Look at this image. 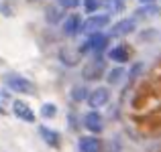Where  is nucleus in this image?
<instances>
[{"instance_id": "obj_1", "label": "nucleus", "mask_w": 161, "mask_h": 152, "mask_svg": "<svg viewBox=\"0 0 161 152\" xmlns=\"http://www.w3.org/2000/svg\"><path fill=\"white\" fill-rule=\"evenodd\" d=\"M108 23H110V16L108 14L88 16V18L82 23V27H80V33H84V35H96V33H98L100 28H104Z\"/></svg>"}, {"instance_id": "obj_2", "label": "nucleus", "mask_w": 161, "mask_h": 152, "mask_svg": "<svg viewBox=\"0 0 161 152\" xmlns=\"http://www.w3.org/2000/svg\"><path fill=\"white\" fill-rule=\"evenodd\" d=\"M4 81H6V85L10 87L12 91H19V94H33V91H35V85H33L29 79L20 77V75H6Z\"/></svg>"}, {"instance_id": "obj_3", "label": "nucleus", "mask_w": 161, "mask_h": 152, "mask_svg": "<svg viewBox=\"0 0 161 152\" xmlns=\"http://www.w3.org/2000/svg\"><path fill=\"white\" fill-rule=\"evenodd\" d=\"M108 98H110V91L106 89V87H96L94 91H90L88 94V105L92 108V112H96L98 108H102V105H106L108 104Z\"/></svg>"}, {"instance_id": "obj_4", "label": "nucleus", "mask_w": 161, "mask_h": 152, "mask_svg": "<svg viewBox=\"0 0 161 152\" xmlns=\"http://www.w3.org/2000/svg\"><path fill=\"white\" fill-rule=\"evenodd\" d=\"M135 27H137L135 18H122V20H118V23H114L112 27H110V37H125V35H129V33H133Z\"/></svg>"}, {"instance_id": "obj_5", "label": "nucleus", "mask_w": 161, "mask_h": 152, "mask_svg": "<svg viewBox=\"0 0 161 152\" xmlns=\"http://www.w3.org/2000/svg\"><path fill=\"white\" fill-rule=\"evenodd\" d=\"M102 73H104V63H102V59H96V61L88 63V65L84 67V71H82L84 79H88V81H94V79H98Z\"/></svg>"}, {"instance_id": "obj_6", "label": "nucleus", "mask_w": 161, "mask_h": 152, "mask_svg": "<svg viewBox=\"0 0 161 152\" xmlns=\"http://www.w3.org/2000/svg\"><path fill=\"white\" fill-rule=\"evenodd\" d=\"M106 45H108V37H106V35H100V33H96V35H92L90 41H88V43L82 47V53H84V51H88V49L96 51V53H102V51L106 49Z\"/></svg>"}, {"instance_id": "obj_7", "label": "nucleus", "mask_w": 161, "mask_h": 152, "mask_svg": "<svg viewBox=\"0 0 161 152\" xmlns=\"http://www.w3.org/2000/svg\"><path fill=\"white\" fill-rule=\"evenodd\" d=\"M12 112H14L16 118H20L23 122H29V124L35 122V114H33V109L29 108L25 101H14V104H12Z\"/></svg>"}, {"instance_id": "obj_8", "label": "nucleus", "mask_w": 161, "mask_h": 152, "mask_svg": "<svg viewBox=\"0 0 161 152\" xmlns=\"http://www.w3.org/2000/svg\"><path fill=\"white\" fill-rule=\"evenodd\" d=\"M102 142L94 136H82L80 138V152H100Z\"/></svg>"}, {"instance_id": "obj_9", "label": "nucleus", "mask_w": 161, "mask_h": 152, "mask_svg": "<svg viewBox=\"0 0 161 152\" xmlns=\"http://www.w3.org/2000/svg\"><path fill=\"white\" fill-rule=\"evenodd\" d=\"M84 124H86V128L92 130V132H102V128H104L102 116H100L98 112H90L86 118H84Z\"/></svg>"}, {"instance_id": "obj_10", "label": "nucleus", "mask_w": 161, "mask_h": 152, "mask_svg": "<svg viewBox=\"0 0 161 152\" xmlns=\"http://www.w3.org/2000/svg\"><path fill=\"white\" fill-rule=\"evenodd\" d=\"M80 27H82V20H80L78 14H69L65 18V23H63V33H65L67 37H74L75 33L80 31Z\"/></svg>"}, {"instance_id": "obj_11", "label": "nucleus", "mask_w": 161, "mask_h": 152, "mask_svg": "<svg viewBox=\"0 0 161 152\" xmlns=\"http://www.w3.org/2000/svg\"><path fill=\"white\" fill-rule=\"evenodd\" d=\"M39 134H41V138H43L49 146H53V148H57V146H59V140H61V138H59V134L55 132V130L45 128V126H43V128H39Z\"/></svg>"}, {"instance_id": "obj_12", "label": "nucleus", "mask_w": 161, "mask_h": 152, "mask_svg": "<svg viewBox=\"0 0 161 152\" xmlns=\"http://www.w3.org/2000/svg\"><path fill=\"white\" fill-rule=\"evenodd\" d=\"M108 57L112 59V61H116V63H126V59H129V51H126V47H122V45H118V47L110 49Z\"/></svg>"}, {"instance_id": "obj_13", "label": "nucleus", "mask_w": 161, "mask_h": 152, "mask_svg": "<svg viewBox=\"0 0 161 152\" xmlns=\"http://www.w3.org/2000/svg\"><path fill=\"white\" fill-rule=\"evenodd\" d=\"M153 16V14H159V8L153 6V4H143V8H137L135 10V16Z\"/></svg>"}, {"instance_id": "obj_14", "label": "nucleus", "mask_w": 161, "mask_h": 152, "mask_svg": "<svg viewBox=\"0 0 161 152\" xmlns=\"http://www.w3.org/2000/svg\"><path fill=\"white\" fill-rule=\"evenodd\" d=\"M45 14H47V20H49V23H57V20H59V14H61V6H49Z\"/></svg>"}, {"instance_id": "obj_15", "label": "nucleus", "mask_w": 161, "mask_h": 152, "mask_svg": "<svg viewBox=\"0 0 161 152\" xmlns=\"http://www.w3.org/2000/svg\"><path fill=\"white\" fill-rule=\"evenodd\" d=\"M102 4L108 8L110 12H118L122 8V0H102Z\"/></svg>"}, {"instance_id": "obj_16", "label": "nucleus", "mask_w": 161, "mask_h": 152, "mask_svg": "<svg viewBox=\"0 0 161 152\" xmlns=\"http://www.w3.org/2000/svg\"><path fill=\"white\" fill-rule=\"evenodd\" d=\"M41 114H43V118H53L55 114H57V108H55L53 104H43V108H41Z\"/></svg>"}, {"instance_id": "obj_17", "label": "nucleus", "mask_w": 161, "mask_h": 152, "mask_svg": "<svg viewBox=\"0 0 161 152\" xmlns=\"http://www.w3.org/2000/svg\"><path fill=\"white\" fill-rule=\"evenodd\" d=\"M71 98H74L75 101H80V99H86L88 94H86V89H84V87H74V91H71Z\"/></svg>"}, {"instance_id": "obj_18", "label": "nucleus", "mask_w": 161, "mask_h": 152, "mask_svg": "<svg viewBox=\"0 0 161 152\" xmlns=\"http://www.w3.org/2000/svg\"><path fill=\"white\" fill-rule=\"evenodd\" d=\"M98 0H84V8H86V12L88 14H94V10L98 8Z\"/></svg>"}, {"instance_id": "obj_19", "label": "nucleus", "mask_w": 161, "mask_h": 152, "mask_svg": "<svg viewBox=\"0 0 161 152\" xmlns=\"http://www.w3.org/2000/svg\"><path fill=\"white\" fill-rule=\"evenodd\" d=\"M82 0H59V6L61 8H75Z\"/></svg>"}, {"instance_id": "obj_20", "label": "nucleus", "mask_w": 161, "mask_h": 152, "mask_svg": "<svg viewBox=\"0 0 161 152\" xmlns=\"http://www.w3.org/2000/svg\"><path fill=\"white\" fill-rule=\"evenodd\" d=\"M141 71H143V63H137V65H135L133 69H130V83H133L135 79H137V75L141 73Z\"/></svg>"}, {"instance_id": "obj_21", "label": "nucleus", "mask_w": 161, "mask_h": 152, "mask_svg": "<svg viewBox=\"0 0 161 152\" xmlns=\"http://www.w3.org/2000/svg\"><path fill=\"white\" fill-rule=\"evenodd\" d=\"M122 75V69H114V71H110V75H108V81L110 83H116V79Z\"/></svg>"}, {"instance_id": "obj_22", "label": "nucleus", "mask_w": 161, "mask_h": 152, "mask_svg": "<svg viewBox=\"0 0 161 152\" xmlns=\"http://www.w3.org/2000/svg\"><path fill=\"white\" fill-rule=\"evenodd\" d=\"M141 2H143V4H153L155 0H141Z\"/></svg>"}, {"instance_id": "obj_23", "label": "nucleus", "mask_w": 161, "mask_h": 152, "mask_svg": "<svg viewBox=\"0 0 161 152\" xmlns=\"http://www.w3.org/2000/svg\"><path fill=\"white\" fill-rule=\"evenodd\" d=\"M0 114H2V108H0Z\"/></svg>"}]
</instances>
